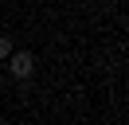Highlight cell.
Masks as SVG:
<instances>
[{"label":"cell","instance_id":"6da1fadb","mask_svg":"<svg viewBox=\"0 0 129 125\" xmlns=\"http://www.w3.org/2000/svg\"><path fill=\"white\" fill-rule=\"evenodd\" d=\"M8 67H12V78H31V70H35V55H27V51H12V55H8Z\"/></svg>","mask_w":129,"mask_h":125},{"label":"cell","instance_id":"7a4b0ae2","mask_svg":"<svg viewBox=\"0 0 129 125\" xmlns=\"http://www.w3.org/2000/svg\"><path fill=\"white\" fill-rule=\"evenodd\" d=\"M8 55H12V39H8V35H0V59H8Z\"/></svg>","mask_w":129,"mask_h":125}]
</instances>
